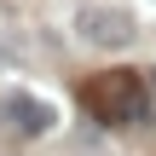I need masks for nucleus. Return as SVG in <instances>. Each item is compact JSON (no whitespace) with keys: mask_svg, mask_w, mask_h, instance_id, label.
<instances>
[{"mask_svg":"<svg viewBox=\"0 0 156 156\" xmlns=\"http://www.w3.org/2000/svg\"><path fill=\"white\" fill-rule=\"evenodd\" d=\"M81 104H87L98 122H145V116H151L145 75H133V69H104V75L81 93Z\"/></svg>","mask_w":156,"mask_h":156,"instance_id":"1","label":"nucleus"},{"mask_svg":"<svg viewBox=\"0 0 156 156\" xmlns=\"http://www.w3.org/2000/svg\"><path fill=\"white\" fill-rule=\"evenodd\" d=\"M81 35H87V46H104V52H122V46H133V35H139V17L127 12V6H81Z\"/></svg>","mask_w":156,"mask_h":156,"instance_id":"2","label":"nucleus"},{"mask_svg":"<svg viewBox=\"0 0 156 156\" xmlns=\"http://www.w3.org/2000/svg\"><path fill=\"white\" fill-rule=\"evenodd\" d=\"M6 116H12V127L29 133V139H41V133L58 127V110H52L46 98H35V93H12V98H6Z\"/></svg>","mask_w":156,"mask_h":156,"instance_id":"3","label":"nucleus"},{"mask_svg":"<svg viewBox=\"0 0 156 156\" xmlns=\"http://www.w3.org/2000/svg\"><path fill=\"white\" fill-rule=\"evenodd\" d=\"M0 116H6V98H0Z\"/></svg>","mask_w":156,"mask_h":156,"instance_id":"4","label":"nucleus"}]
</instances>
